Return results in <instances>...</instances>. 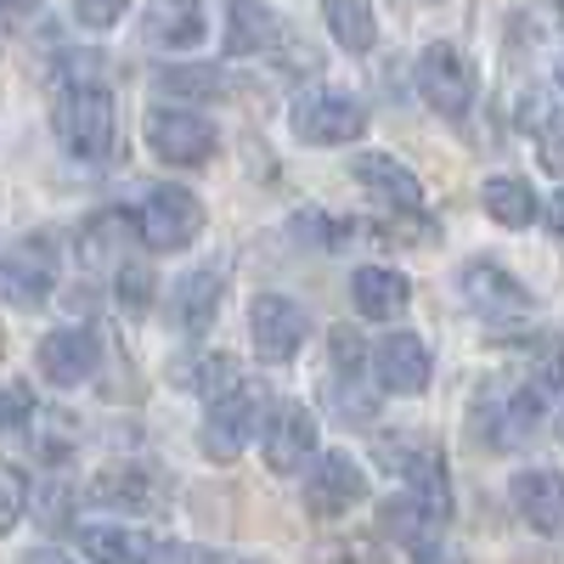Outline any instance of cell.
Wrapping results in <instances>:
<instances>
[{
    "instance_id": "6da1fadb",
    "label": "cell",
    "mask_w": 564,
    "mask_h": 564,
    "mask_svg": "<svg viewBox=\"0 0 564 564\" xmlns=\"http://www.w3.org/2000/svg\"><path fill=\"white\" fill-rule=\"evenodd\" d=\"M52 124H57V141L63 153L85 159V164H102L119 141V113H113V97L108 85L97 79H68L57 90V108H52Z\"/></svg>"
},
{
    "instance_id": "7a4b0ae2",
    "label": "cell",
    "mask_w": 564,
    "mask_h": 564,
    "mask_svg": "<svg viewBox=\"0 0 564 564\" xmlns=\"http://www.w3.org/2000/svg\"><path fill=\"white\" fill-rule=\"evenodd\" d=\"M198 231H204V204H198V193H186V186H153L135 209V238L159 254L193 249Z\"/></svg>"
},
{
    "instance_id": "3957f363",
    "label": "cell",
    "mask_w": 564,
    "mask_h": 564,
    "mask_svg": "<svg viewBox=\"0 0 564 564\" xmlns=\"http://www.w3.org/2000/svg\"><path fill=\"white\" fill-rule=\"evenodd\" d=\"M52 289H57V238L52 231H34V238L0 254V300L7 305L34 311V305H45Z\"/></svg>"
},
{
    "instance_id": "277c9868",
    "label": "cell",
    "mask_w": 564,
    "mask_h": 564,
    "mask_svg": "<svg viewBox=\"0 0 564 564\" xmlns=\"http://www.w3.org/2000/svg\"><path fill=\"white\" fill-rule=\"evenodd\" d=\"M417 97L430 102L441 119H463L468 102H475V68H468V57L457 52L452 40L423 45V57H417Z\"/></svg>"
},
{
    "instance_id": "5b68a950",
    "label": "cell",
    "mask_w": 564,
    "mask_h": 564,
    "mask_svg": "<svg viewBox=\"0 0 564 564\" xmlns=\"http://www.w3.org/2000/svg\"><path fill=\"white\" fill-rule=\"evenodd\" d=\"M289 124L305 148H345V141H356L367 130V108L356 97H345V90H311V97L294 102Z\"/></svg>"
},
{
    "instance_id": "8992f818",
    "label": "cell",
    "mask_w": 564,
    "mask_h": 564,
    "mask_svg": "<svg viewBox=\"0 0 564 564\" xmlns=\"http://www.w3.org/2000/svg\"><path fill=\"white\" fill-rule=\"evenodd\" d=\"M148 148L175 164V170H193V164H209L215 153V124L193 108H153L148 113Z\"/></svg>"
},
{
    "instance_id": "52a82bcc",
    "label": "cell",
    "mask_w": 564,
    "mask_h": 564,
    "mask_svg": "<svg viewBox=\"0 0 564 564\" xmlns=\"http://www.w3.org/2000/svg\"><path fill=\"white\" fill-rule=\"evenodd\" d=\"M305 334H311V322H305V311L294 305V300H282V294H254V305H249V339H254V356L260 361H294L300 356V345H305Z\"/></svg>"
},
{
    "instance_id": "ba28073f",
    "label": "cell",
    "mask_w": 564,
    "mask_h": 564,
    "mask_svg": "<svg viewBox=\"0 0 564 564\" xmlns=\"http://www.w3.org/2000/svg\"><path fill=\"white\" fill-rule=\"evenodd\" d=\"M170 497V480L148 463H113L90 480V502L97 508H119V513H159Z\"/></svg>"
},
{
    "instance_id": "9c48e42d",
    "label": "cell",
    "mask_w": 564,
    "mask_h": 564,
    "mask_svg": "<svg viewBox=\"0 0 564 564\" xmlns=\"http://www.w3.org/2000/svg\"><path fill=\"white\" fill-rule=\"evenodd\" d=\"M97 361H102V339L90 334V327H57V334H45L40 350H34V367L45 372V384H57V390L85 384L90 372H97Z\"/></svg>"
},
{
    "instance_id": "30bf717a",
    "label": "cell",
    "mask_w": 564,
    "mask_h": 564,
    "mask_svg": "<svg viewBox=\"0 0 564 564\" xmlns=\"http://www.w3.org/2000/svg\"><path fill=\"white\" fill-rule=\"evenodd\" d=\"M361 497H367V475L345 452H327V457L311 463V475H305V508L316 513V520H339V513H350Z\"/></svg>"
},
{
    "instance_id": "8fae6325",
    "label": "cell",
    "mask_w": 564,
    "mask_h": 564,
    "mask_svg": "<svg viewBox=\"0 0 564 564\" xmlns=\"http://www.w3.org/2000/svg\"><path fill=\"white\" fill-rule=\"evenodd\" d=\"M446 520H452V502L417 497V491H401V497H390V502H384V513H379L384 536H390V542H401V547H412V553H430V547L441 542Z\"/></svg>"
},
{
    "instance_id": "7c38bea8",
    "label": "cell",
    "mask_w": 564,
    "mask_h": 564,
    "mask_svg": "<svg viewBox=\"0 0 564 564\" xmlns=\"http://www.w3.org/2000/svg\"><path fill=\"white\" fill-rule=\"evenodd\" d=\"M254 412H260V390H231L220 401H209V417H204V452L215 463H238V452L249 446L254 435Z\"/></svg>"
},
{
    "instance_id": "4fadbf2b",
    "label": "cell",
    "mask_w": 564,
    "mask_h": 564,
    "mask_svg": "<svg viewBox=\"0 0 564 564\" xmlns=\"http://www.w3.org/2000/svg\"><path fill=\"white\" fill-rule=\"evenodd\" d=\"M379 457H384V468L390 475H401L417 497H435V502H452V486H446V463H441V452L423 441V435H390V441H379Z\"/></svg>"
},
{
    "instance_id": "5bb4252c",
    "label": "cell",
    "mask_w": 564,
    "mask_h": 564,
    "mask_svg": "<svg viewBox=\"0 0 564 564\" xmlns=\"http://www.w3.org/2000/svg\"><path fill=\"white\" fill-rule=\"evenodd\" d=\"M513 508H520V520L542 536H564V475L558 468H520L508 486Z\"/></svg>"
},
{
    "instance_id": "9a60e30c",
    "label": "cell",
    "mask_w": 564,
    "mask_h": 564,
    "mask_svg": "<svg viewBox=\"0 0 564 564\" xmlns=\"http://www.w3.org/2000/svg\"><path fill=\"white\" fill-rule=\"evenodd\" d=\"M311 457H316V412L300 406V401H282L265 423V463L276 475H294Z\"/></svg>"
},
{
    "instance_id": "2e32d148",
    "label": "cell",
    "mask_w": 564,
    "mask_h": 564,
    "mask_svg": "<svg viewBox=\"0 0 564 564\" xmlns=\"http://www.w3.org/2000/svg\"><path fill=\"white\" fill-rule=\"evenodd\" d=\"M372 372H379V390L390 395H417L423 384H430V345H423L417 334H384L379 350H372Z\"/></svg>"
},
{
    "instance_id": "e0dca14e",
    "label": "cell",
    "mask_w": 564,
    "mask_h": 564,
    "mask_svg": "<svg viewBox=\"0 0 564 564\" xmlns=\"http://www.w3.org/2000/svg\"><path fill=\"white\" fill-rule=\"evenodd\" d=\"M350 175L361 181V193H372L379 204H390V209H401V215H417V209H423L417 175H412L401 159H390V153H361V159L350 164Z\"/></svg>"
},
{
    "instance_id": "ac0fdd59",
    "label": "cell",
    "mask_w": 564,
    "mask_h": 564,
    "mask_svg": "<svg viewBox=\"0 0 564 564\" xmlns=\"http://www.w3.org/2000/svg\"><path fill=\"white\" fill-rule=\"evenodd\" d=\"M130 238H135V215L124 209H102L79 226V260L90 271H119L124 254H130Z\"/></svg>"
},
{
    "instance_id": "d6986e66",
    "label": "cell",
    "mask_w": 564,
    "mask_h": 564,
    "mask_svg": "<svg viewBox=\"0 0 564 564\" xmlns=\"http://www.w3.org/2000/svg\"><path fill=\"white\" fill-rule=\"evenodd\" d=\"M204 7L198 0H153L148 18H141V34H148V45H164V52H193V45L204 40Z\"/></svg>"
},
{
    "instance_id": "ffe728a7",
    "label": "cell",
    "mask_w": 564,
    "mask_h": 564,
    "mask_svg": "<svg viewBox=\"0 0 564 564\" xmlns=\"http://www.w3.org/2000/svg\"><path fill=\"white\" fill-rule=\"evenodd\" d=\"M457 289H463V300L475 305V311H497V316L531 305L520 282H513L502 265H491V260H468V265L457 271Z\"/></svg>"
},
{
    "instance_id": "44dd1931",
    "label": "cell",
    "mask_w": 564,
    "mask_h": 564,
    "mask_svg": "<svg viewBox=\"0 0 564 564\" xmlns=\"http://www.w3.org/2000/svg\"><path fill=\"white\" fill-rule=\"evenodd\" d=\"M350 300H356V311H361L367 322H395V316L406 311L412 289H406V276L390 271V265H361V271L350 276Z\"/></svg>"
},
{
    "instance_id": "7402d4cb",
    "label": "cell",
    "mask_w": 564,
    "mask_h": 564,
    "mask_svg": "<svg viewBox=\"0 0 564 564\" xmlns=\"http://www.w3.org/2000/svg\"><path fill=\"white\" fill-rule=\"evenodd\" d=\"M79 553H90V564H153L159 542L135 525H79Z\"/></svg>"
},
{
    "instance_id": "603a6c76",
    "label": "cell",
    "mask_w": 564,
    "mask_h": 564,
    "mask_svg": "<svg viewBox=\"0 0 564 564\" xmlns=\"http://www.w3.org/2000/svg\"><path fill=\"white\" fill-rule=\"evenodd\" d=\"M220 311V271H186L170 294V322L181 334H204Z\"/></svg>"
},
{
    "instance_id": "cb8c5ba5",
    "label": "cell",
    "mask_w": 564,
    "mask_h": 564,
    "mask_svg": "<svg viewBox=\"0 0 564 564\" xmlns=\"http://www.w3.org/2000/svg\"><path fill=\"white\" fill-rule=\"evenodd\" d=\"M282 40V23L265 0H231V23H226V52L249 57V52H271Z\"/></svg>"
},
{
    "instance_id": "d4e9b609",
    "label": "cell",
    "mask_w": 564,
    "mask_h": 564,
    "mask_svg": "<svg viewBox=\"0 0 564 564\" xmlns=\"http://www.w3.org/2000/svg\"><path fill=\"white\" fill-rule=\"evenodd\" d=\"M322 18H327V34H334L350 57L372 52V40H379V18H372V0H322Z\"/></svg>"
},
{
    "instance_id": "484cf974",
    "label": "cell",
    "mask_w": 564,
    "mask_h": 564,
    "mask_svg": "<svg viewBox=\"0 0 564 564\" xmlns=\"http://www.w3.org/2000/svg\"><path fill=\"white\" fill-rule=\"evenodd\" d=\"M480 204H486V215L497 220V226H531L536 220V193L520 181V175H491L486 186H480Z\"/></svg>"
},
{
    "instance_id": "4316f807",
    "label": "cell",
    "mask_w": 564,
    "mask_h": 564,
    "mask_svg": "<svg viewBox=\"0 0 564 564\" xmlns=\"http://www.w3.org/2000/svg\"><path fill=\"white\" fill-rule=\"evenodd\" d=\"M175 384H181V390H198V395H209V401H220V395H231V390H243V372H238V361H231L226 350H215V356L181 361V367H175Z\"/></svg>"
},
{
    "instance_id": "83f0119b",
    "label": "cell",
    "mask_w": 564,
    "mask_h": 564,
    "mask_svg": "<svg viewBox=\"0 0 564 564\" xmlns=\"http://www.w3.org/2000/svg\"><path fill=\"white\" fill-rule=\"evenodd\" d=\"M153 282H159V276H153L148 265H141V260H124V265L113 271V294H119V305H124V311H148V305H153V294H159Z\"/></svg>"
},
{
    "instance_id": "f1b7e54d",
    "label": "cell",
    "mask_w": 564,
    "mask_h": 564,
    "mask_svg": "<svg viewBox=\"0 0 564 564\" xmlns=\"http://www.w3.org/2000/svg\"><path fill=\"white\" fill-rule=\"evenodd\" d=\"M159 90H170V97H220V74L215 68H164L159 74Z\"/></svg>"
},
{
    "instance_id": "f546056e",
    "label": "cell",
    "mask_w": 564,
    "mask_h": 564,
    "mask_svg": "<svg viewBox=\"0 0 564 564\" xmlns=\"http://www.w3.org/2000/svg\"><path fill=\"white\" fill-rule=\"evenodd\" d=\"M23 508H29V480H23V468H18V463H0V536H7V531L23 520Z\"/></svg>"
},
{
    "instance_id": "4dcf8cb0",
    "label": "cell",
    "mask_w": 564,
    "mask_h": 564,
    "mask_svg": "<svg viewBox=\"0 0 564 564\" xmlns=\"http://www.w3.org/2000/svg\"><path fill=\"white\" fill-rule=\"evenodd\" d=\"M294 231H311V243H322V249H345L356 226H350V220H327V215L305 209V215H294Z\"/></svg>"
},
{
    "instance_id": "1f68e13d",
    "label": "cell",
    "mask_w": 564,
    "mask_h": 564,
    "mask_svg": "<svg viewBox=\"0 0 564 564\" xmlns=\"http://www.w3.org/2000/svg\"><path fill=\"white\" fill-rule=\"evenodd\" d=\"M130 12V0H74V23L85 29H113Z\"/></svg>"
},
{
    "instance_id": "d6a6232c",
    "label": "cell",
    "mask_w": 564,
    "mask_h": 564,
    "mask_svg": "<svg viewBox=\"0 0 564 564\" xmlns=\"http://www.w3.org/2000/svg\"><path fill=\"white\" fill-rule=\"evenodd\" d=\"M34 417V395L29 384H0V430H18V423Z\"/></svg>"
},
{
    "instance_id": "836d02e7",
    "label": "cell",
    "mask_w": 564,
    "mask_h": 564,
    "mask_svg": "<svg viewBox=\"0 0 564 564\" xmlns=\"http://www.w3.org/2000/svg\"><path fill=\"white\" fill-rule=\"evenodd\" d=\"M542 164H547L553 175H564V108L542 124Z\"/></svg>"
},
{
    "instance_id": "e575fe53",
    "label": "cell",
    "mask_w": 564,
    "mask_h": 564,
    "mask_svg": "<svg viewBox=\"0 0 564 564\" xmlns=\"http://www.w3.org/2000/svg\"><path fill=\"white\" fill-rule=\"evenodd\" d=\"M40 502H45L40 508V525H68V486H52Z\"/></svg>"
},
{
    "instance_id": "d590c367",
    "label": "cell",
    "mask_w": 564,
    "mask_h": 564,
    "mask_svg": "<svg viewBox=\"0 0 564 564\" xmlns=\"http://www.w3.org/2000/svg\"><path fill=\"white\" fill-rule=\"evenodd\" d=\"M547 231L564 238V193H553V204H547Z\"/></svg>"
},
{
    "instance_id": "8d00e7d4",
    "label": "cell",
    "mask_w": 564,
    "mask_h": 564,
    "mask_svg": "<svg viewBox=\"0 0 564 564\" xmlns=\"http://www.w3.org/2000/svg\"><path fill=\"white\" fill-rule=\"evenodd\" d=\"M417 564H468V558L452 553V547H430V553H417Z\"/></svg>"
},
{
    "instance_id": "74e56055",
    "label": "cell",
    "mask_w": 564,
    "mask_h": 564,
    "mask_svg": "<svg viewBox=\"0 0 564 564\" xmlns=\"http://www.w3.org/2000/svg\"><path fill=\"white\" fill-rule=\"evenodd\" d=\"M23 564H74L68 553H57V547H40V553H29Z\"/></svg>"
},
{
    "instance_id": "f35d334b",
    "label": "cell",
    "mask_w": 564,
    "mask_h": 564,
    "mask_svg": "<svg viewBox=\"0 0 564 564\" xmlns=\"http://www.w3.org/2000/svg\"><path fill=\"white\" fill-rule=\"evenodd\" d=\"M558 441H564V412H558Z\"/></svg>"
},
{
    "instance_id": "ab89813d",
    "label": "cell",
    "mask_w": 564,
    "mask_h": 564,
    "mask_svg": "<svg viewBox=\"0 0 564 564\" xmlns=\"http://www.w3.org/2000/svg\"><path fill=\"white\" fill-rule=\"evenodd\" d=\"M558 79H564V63H558Z\"/></svg>"
}]
</instances>
